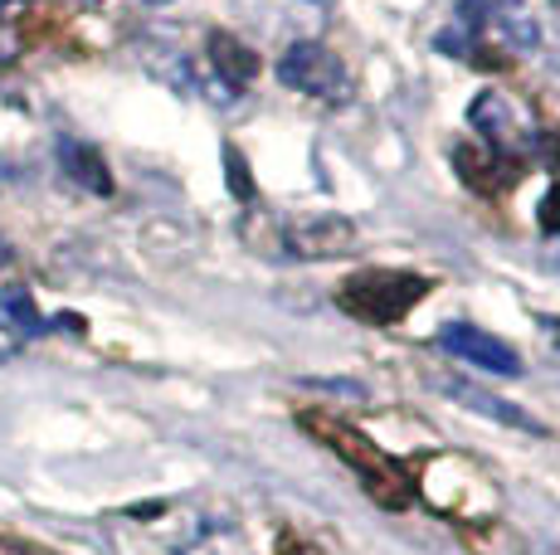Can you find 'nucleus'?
I'll return each instance as SVG.
<instances>
[{
    "label": "nucleus",
    "instance_id": "2",
    "mask_svg": "<svg viewBox=\"0 0 560 555\" xmlns=\"http://www.w3.org/2000/svg\"><path fill=\"white\" fill-rule=\"evenodd\" d=\"M429 278L419 273H400V269H361L351 273L347 283L337 287V303L347 307L351 317H361V322L371 327H390L400 322V317L415 312V303L429 293Z\"/></svg>",
    "mask_w": 560,
    "mask_h": 555
},
{
    "label": "nucleus",
    "instance_id": "8",
    "mask_svg": "<svg viewBox=\"0 0 560 555\" xmlns=\"http://www.w3.org/2000/svg\"><path fill=\"white\" fill-rule=\"evenodd\" d=\"M59 166H63V176L79 180L93 196H113V170H107L98 146L79 142V137H59Z\"/></svg>",
    "mask_w": 560,
    "mask_h": 555
},
{
    "label": "nucleus",
    "instance_id": "9",
    "mask_svg": "<svg viewBox=\"0 0 560 555\" xmlns=\"http://www.w3.org/2000/svg\"><path fill=\"white\" fill-rule=\"evenodd\" d=\"M210 59H214V69H220V79L230 83V88H244V83L258 73V55L249 45H240L234 35H224V29L210 35Z\"/></svg>",
    "mask_w": 560,
    "mask_h": 555
},
{
    "label": "nucleus",
    "instance_id": "1",
    "mask_svg": "<svg viewBox=\"0 0 560 555\" xmlns=\"http://www.w3.org/2000/svg\"><path fill=\"white\" fill-rule=\"evenodd\" d=\"M298 424L312 434L317 444H327L331 453L341 458V463L351 468V473L361 477V487L371 493L381 507H390V511H400L415 501V487H409V473L400 463H395L390 453H385L375 439H365V434L357 429V424H347V420H337V414H322V410H303L298 414Z\"/></svg>",
    "mask_w": 560,
    "mask_h": 555
},
{
    "label": "nucleus",
    "instance_id": "11",
    "mask_svg": "<svg viewBox=\"0 0 560 555\" xmlns=\"http://www.w3.org/2000/svg\"><path fill=\"white\" fill-rule=\"evenodd\" d=\"M224 162H230V190H234V196H249V170H244V162H240V152H230V156H224Z\"/></svg>",
    "mask_w": 560,
    "mask_h": 555
},
{
    "label": "nucleus",
    "instance_id": "12",
    "mask_svg": "<svg viewBox=\"0 0 560 555\" xmlns=\"http://www.w3.org/2000/svg\"><path fill=\"white\" fill-rule=\"evenodd\" d=\"M283 555H322V551H312L307 541H293V536H283V546H278Z\"/></svg>",
    "mask_w": 560,
    "mask_h": 555
},
{
    "label": "nucleus",
    "instance_id": "10",
    "mask_svg": "<svg viewBox=\"0 0 560 555\" xmlns=\"http://www.w3.org/2000/svg\"><path fill=\"white\" fill-rule=\"evenodd\" d=\"M0 312H5V322L15 327L20 336H39L45 332V317H39V307H35V297L25 293V287H5V293H0Z\"/></svg>",
    "mask_w": 560,
    "mask_h": 555
},
{
    "label": "nucleus",
    "instance_id": "5",
    "mask_svg": "<svg viewBox=\"0 0 560 555\" xmlns=\"http://www.w3.org/2000/svg\"><path fill=\"white\" fill-rule=\"evenodd\" d=\"M351 244H357V229H351V220H341V215H312V220H298L293 229H288V249L307 263L337 259V253H347Z\"/></svg>",
    "mask_w": 560,
    "mask_h": 555
},
{
    "label": "nucleus",
    "instance_id": "14",
    "mask_svg": "<svg viewBox=\"0 0 560 555\" xmlns=\"http://www.w3.org/2000/svg\"><path fill=\"white\" fill-rule=\"evenodd\" d=\"M541 327H546V332H551V346L560 351V317H541Z\"/></svg>",
    "mask_w": 560,
    "mask_h": 555
},
{
    "label": "nucleus",
    "instance_id": "16",
    "mask_svg": "<svg viewBox=\"0 0 560 555\" xmlns=\"http://www.w3.org/2000/svg\"><path fill=\"white\" fill-rule=\"evenodd\" d=\"M147 5H166V0H147Z\"/></svg>",
    "mask_w": 560,
    "mask_h": 555
},
{
    "label": "nucleus",
    "instance_id": "6",
    "mask_svg": "<svg viewBox=\"0 0 560 555\" xmlns=\"http://www.w3.org/2000/svg\"><path fill=\"white\" fill-rule=\"evenodd\" d=\"M454 166L463 170V180H468L478 196H502V190L516 186V176H522V162H508L498 146H472V142L454 146Z\"/></svg>",
    "mask_w": 560,
    "mask_h": 555
},
{
    "label": "nucleus",
    "instance_id": "4",
    "mask_svg": "<svg viewBox=\"0 0 560 555\" xmlns=\"http://www.w3.org/2000/svg\"><path fill=\"white\" fill-rule=\"evenodd\" d=\"M439 346H444L448 356H458V361H468V366L498 376V380L522 376V356H516L502 336L482 332V327H472V322H448L444 332H439Z\"/></svg>",
    "mask_w": 560,
    "mask_h": 555
},
{
    "label": "nucleus",
    "instance_id": "3",
    "mask_svg": "<svg viewBox=\"0 0 560 555\" xmlns=\"http://www.w3.org/2000/svg\"><path fill=\"white\" fill-rule=\"evenodd\" d=\"M278 79H283V88L327 103V108H341V103L351 98V69L331 55L327 45H312V39L283 49V59H278Z\"/></svg>",
    "mask_w": 560,
    "mask_h": 555
},
{
    "label": "nucleus",
    "instance_id": "15",
    "mask_svg": "<svg viewBox=\"0 0 560 555\" xmlns=\"http://www.w3.org/2000/svg\"><path fill=\"white\" fill-rule=\"evenodd\" d=\"M10 259V249H5V239H0V263H5Z\"/></svg>",
    "mask_w": 560,
    "mask_h": 555
},
{
    "label": "nucleus",
    "instance_id": "7",
    "mask_svg": "<svg viewBox=\"0 0 560 555\" xmlns=\"http://www.w3.org/2000/svg\"><path fill=\"white\" fill-rule=\"evenodd\" d=\"M434 386L444 390L448 400H458V404H468L472 414H482V420H492V424H508V429H516V434H541V424H536L532 414L522 410V404L502 400V394L478 390V386H472V380H434Z\"/></svg>",
    "mask_w": 560,
    "mask_h": 555
},
{
    "label": "nucleus",
    "instance_id": "13",
    "mask_svg": "<svg viewBox=\"0 0 560 555\" xmlns=\"http://www.w3.org/2000/svg\"><path fill=\"white\" fill-rule=\"evenodd\" d=\"M15 176H20V166L10 162V156H0V186H10V180H15Z\"/></svg>",
    "mask_w": 560,
    "mask_h": 555
}]
</instances>
